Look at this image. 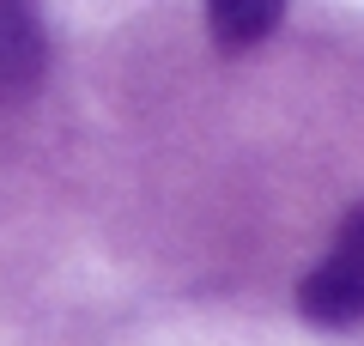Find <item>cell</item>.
Returning <instances> with one entry per match:
<instances>
[{
  "label": "cell",
  "instance_id": "obj_1",
  "mask_svg": "<svg viewBox=\"0 0 364 346\" xmlns=\"http://www.w3.org/2000/svg\"><path fill=\"white\" fill-rule=\"evenodd\" d=\"M291 304L310 328H364V201L340 219L328 256L298 280Z\"/></svg>",
  "mask_w": 364,
  "mask_h": 346
},
{
  "label": "cell",
  "instance_id": "obj_3",
  "mask_svg": "<svg viewBox=\"0 0 364 346\" xmlns=\"http://www.w3.org/2000/svg\"><path fill=\"white\" fill-rule=\"evenodd\" d=\"M279 19H286L279 0H213L207 6V37H213V49L243 55L255 43H267L279 31Z\"/></svg>",
  "mask_w": 364,
  "mask_h": 346
},
{
  "label": "cell",
  "instance_id": "obj_2",
  "mask_svg": "<svg viewBox=\"0 0 364 346\" xmlns=\"http://www.w3.org/2000/svg\"><path fill=\"white\" fill-rule=\"evenodd\" d=\"M49 73V25L37 6L0 0V103H25Z\"/></svg>",
  "mask_w": 364,
  "mask_h": 346
}]
</instances>
